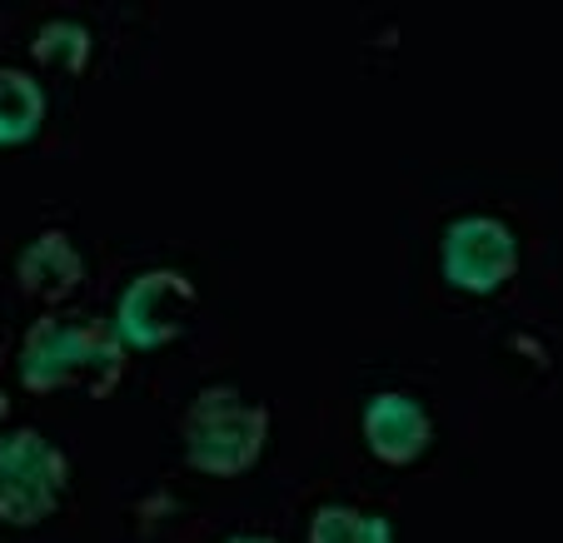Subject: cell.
Segmentation results:
<instances>
[{
	"instance_id": "6da1fadb",
	"label": "cell",
	"mask_w": 563,
	"mask_h": 543,
	"mask_svg": "<svg viewBox=\"0 0 563 543\" xmlns=\"http://www.w3.org/2000/svg\"><path fill=\"white\" fill-rule=\"evenodd\" d=\"M120 379H125V344L110 324H70L45 314L21 344V384L31 395H55L80 384L96 399H110Z\"/></svg>"
},
{
	"instance_id": "7a4b0ae2",
	"label": "cell",
	"mask_w": 563,
	"mask_h": 543,
	"mask_svg": "<svg viewBox=\"0 0 563 543\" xmlns=\"http://www.w3.org/2000/svg\"><path fill=\"white\" fill-rule=\"evenodd\" d=\"M180 434L190 469L214 474V479H234V474L255 469L260 448L269 439V409L245 399L230 384H214V389L195 395V405L185 409Z\"/></svg>"
},
{
	"instance_id": "3957f363",
	"label": "cell",
	"mask_w": 563,
	"mask_h": 543,
	"mask_svg": "<svg viewBox=\"0 0 563 543\" xmlns=\"http://www.w3.org/2000/svg\"><path fill=\"white\" fill-rule=\"evenodd\" d=\"M70 484L65 448L51 444L35 429H15L0 439V523L31 529L60 509V494Z\"/></svg>"
},
{
	"instance_id": "277c9868",
	"label": "cell",
	"mask_w": 563,
	"mask_h": 543,
	"mask_svg": "<svg viewBox=\"0 0 563 543\" xmlns=\"http://www.w3.org/2000/svg\"><path fill=\"white\" fill-rule=\"evenodd\" d=\"M195 285L175 269H150V275L130 279L125 295L115 304V334L125 350H165L175 344L195 320Z\"/></svg>"
},
{
	"instance_id": "5b68a950",
	"label": "cell",
	"mask_w": 563,
	"mask_h": 543,
	"mask_svg": "<svg viewBox=\"0 0 563 543\" xmlns=\"http://www.w3.org/2000/svg\"><path fill=\"white\" fill-rule=\"evenodd\" d=\"M444 279L468 295H494L509 285L519 269V240L509 235V224L494 214H464L444 230V250H439Z\"/></svg>"
},
{
	"instance_id": "8992f818",
	"label": "cell",
	"mask_w": 563,
	"mask_h": 543,
	"mask_svg": "<svg viewBox=\"0 0 563 543\" xmlns=\"http://www.w3.org/2000/svg\"><path fill=\"white\" fill-rule=\"evenodd\" d=\"M429 414L415 405L409 395H374L364 405V444L379 464L389 469H405L429 448Z\"/></svg>"
},
{
	"instance_id": "52a82bcc",
	"label": "cell",
	"mask_w": 563,
	"mask_h": 543,
	"mask_svg": "<svg viewBox=\"0 0 563 543\" xmlns=\"http://www.w3.org/2000/svg\"><path fill=\"white\" fill-rule=\"evenodd\" d=\"M15 279H21V289L31 299L60 304V299H70L75 289H80V279H86V259H80V250L70 245L65 230H45L41 240H31V245L21 250V259H15Z\"/></svg>"
},
{
	"instance_id": "ba28073f",
	"label": "cell",
	"mask_w": 563,
	"mask_h": 543,
	"mask_svg": "<svg viewBox=\"0 0 563 543\" xmlns=\"http://www.w3.org/2000/svg\"><path fill=\"white\" fill-rule=\"evenodd\" d=\"M45 120V90L25 70H0V149L25 145Z\"/></svg>"
},
{
	"instance_id": "9c48e42d",
	"label": "cell",
	"mask_w": 563,
	"mask_h": 543,
	"mask_svg": "<svg viewBox=\"0 0 563 543\" xmlns=\"http://www.w3.org/2000/svg\"><path fill=\"white\" fill-rule=\"evenodd\" d=\"M309 543H394V529L379 513H354L344 503H330L309 523Z\"/></svg>"
},
{
	"instance_id": "30bf717a",
	"label": "cell",
	"mask_w": 563,
	"mask_h": 543,
	"mask_svg": "<svg viewBox=\"0 0 563 543\" xmlns=\"http://www.w3.org/2000/svg\"><path fill=\"white\" fill-rule=\"evenodd\" d=\"M90 31L86 25H75V21H51V25H41V35L31 41V55L41 65H55V70H65V75H80L90 65Z\"/></svg>"
},
{
	"instance_id": "8fae6325",
	"label": "cell",
	"mask_w": 563,
	"mask_h": 543,
	"mask_svg": "<svg viewBox=\"0 0 563 543\" xmlns=\"http://www.w3.org/2000/svg\"><path fill=\"white\" fill-rule=\"evenodd\" d=\"M224 543H275V539H265V533H250L245 539V533H240V539H224Z\"/></svg>"
},
{
	"instance_id": "7c38bea8",
	"label": "cell",
	"mask_w": 563,
	"mask_h": 543,
	"mask_svg": "<svg viewBox=\"0 0 563 543\" xmlns=\"http://www.w3.org/2000/svg\"><path fill=\"white\" fill-rule=\"evenodd\" d=\"M5 414H11V399H5V389H0V424H5Z\"/></svg>"
}]
</instances>
